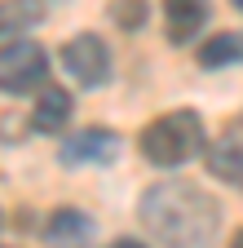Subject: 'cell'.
I'll return each instance as SVG.
<instances>
[{"instance_id": "cell-1", "label": "cell", "mask_w": 243, "mask_h": 248, "mask_svg": "<svg viewBox=\"0 0 243 248\" xmlns=\"http://www.w3.org/2000/svg\"><path fill=\"white\" fill-rule=\"evenodd\" d=\"M142 226L164 248H212L221 231V204L195 182H155L137 204Z\"/></svg>"}, {"instance_id": "cell-2", "label": "cell", "mask_w": 243, "mask_h": 248, "mask_svg": "<svg viewBox=\"0 0 243 248\" xmlns=\"http://www.w3.org/2000/svg\"><path fill=\"white\" fill-rule=\"evenodd\" d=\"M203 151V120L195 111H168L142 129V155L159 169H177Z\"/></svg>"}, {"instance_id": "cell-3", "label": "cell", "mask_w": 243, "mask_h": 248, "mask_svg": "<svg viewBox=\"0 0 243 248\" xmlns=\"http://www.w3.org/2000/svg\"><path fill=\"white\" fill-rule=\"evenodd\" d=\"M49 76V58L36 40H18L9 36L5 40V53H0V84H5V93H31L40 89Z\"/></svg>"}, {"instance_id": "cell-4", "label": "cell", "mask_w": 243, "mask_h": 248, "mask_svg": "<svg viewBox=\"0 0 243 248\" xmlns=\"http://www.w3.org/2000/svg\"><path fill=\"white\" fill-rule=\"evenodd\" d=\"M62 67L84 84V89H102L111 80V49L98 40V36H75L62 45Z\"/></svg>"}, {"instance_id": "cell-5", "label": "cell", "mask_w": 243, "mask_h": 248, "mask_svg": "<svg viewBox=\"0 0 243 248\" xmlns=\"http://www.w3.org/2000/svg\"><path fill=\"white\" fill-rule=\"evenodd\" d=\"M208 169H212V177L243 191V120H230L221 138L208 146Z\"/></svg>"}, {"instance_id": "cell-6", "label": "cell", "mask_w": 243, "mask_h": 248, "mask_svg": "<svg viewBox=\"0 0 243 248\" xmlns=\"http://www.w3.org/2000/svg\"><path fill=\"white\" fill-rule=\"evenodd\" d=\"M115 155H119V138L111 129H80L62 142L67 164H111Z\"/></svg>"}, {"instance_id": "cell-7", "label": "cell", "mask_w": 243, "mask_h": 248, "mask_svg": "<svg viewBox=\"0 0 243 248\" xmlns=\"http://www.w3.org/2000/svg\"><path fill=\"white\" fill-rule=\"evenodd\" d=\"M93 222L80 208H57L44 222V244L49 248H93Z\"/></svg>"}, {"instance_id": "cell-8", "label": "cell", "mask_w": 243, "mask_h": 248, "mask_svg": "<svg viewBox=\"0 0 243 248\" xmlns=\"http://www.w3.org/2000/svg\"><path fill=\"white\" fill-rule=\"evenodd\" d=\"M208 22V5L203 0H164V31L172 45H190Z\"/></svg>"}, {"instance_id": "cell-9", "label": "cell", "mask_w": 243, "mask_h": 248, "mask_svg": "<svg viewBox=\"0 0 243 248\" xmlns=\"http://www.w3.org/2000/svg\"><path fill=\"white\" fill-rule=\"evenodd\" d=\"M71 120V93L67 89H40V98H36V111H31V129L36 133H57L62 124Z\"/></svg>"}, {"instance_id": "cell-10", "label": "cell", "mask_w": 243, "mask_h": 248, "mask_svg": "<svg viewBox=\"0 0 243 248\" xmlns=\"http://www.w3.org/2000/svg\"><path fill=\"white\" fill-rule=\"evenodd\" d=\"M199 62H203V67L243 62V31H221V36H208V40L199 45Z\"/></svg>"}, {"instance_id": "cell-11", "label": "cell", "mask_w": 243, "mask_h": 248, "mask_svg": "<svg viewBox=\"0 0 243 248\" xmlns=\"http://www.w3.org/2000/svg\"><path fill=\"white\" fill-rule=\"evenodd\" d=\"M115 22H129V27H137V22H142V5H137V0H129V9L119 5V9H115Z\"/></svg>"}, {"instance_id": "cell-12", "label": "cell", "mask_w": 243, "mask_h": 248, "mask_svg": "<svg viewBox=\"0 0 243 248\" xmlns=\"http://www.w3.org/2000/svg\"><path fill=\"white\" fill-rule=\"evenodd\" d=\"M111 248H146V244H137V239H119V244H111Z\"/></svg>"}, {"instance_id": "cell-13", "label": "cell", "mask_w": 243, "mask_h": 248, "mask_svg": "<svg viewBox=\"0 0 243 248\" xmlns=\"http://www.w3.org/2000/svg\"><path fill=\"white\" fill-rule=\"evenodd\" d=\"M230 248H243V231H234V239H230Z\"/></svg>"}, {"instance_id": "cell-14", "label": "cell", "mask_w": 243, "mask_h": 248, "mask_svg": "<svg viewBox=\"0 0 243 248\" xmlns=\"http://www.w3.org/2000/svg\"><path fill=\"white\" fill-rule=\"evenodd\" d=\"M234 5H239V9H243V0H234Z\"/></svg>"}]
</instances>
